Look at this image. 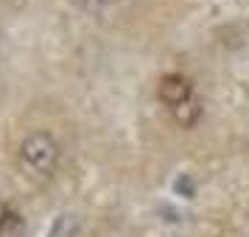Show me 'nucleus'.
Masks as SVG:
<instances>
[{"mask_svg":"<svg viewBox=\"0 0 249 237\" xmlns=\"http://www.w3.org/2000/svg\"><path fill=\"white\" fill-rule=\"evenodd\" d=\"M20 154H23L25 165L34 168L36 173H51L53 165H56L59 145L48 131H36V134L25 137V142L20 145Z\"/></svg>","mask_w":249,"mask_h":237,"instance_id":"f257e3e1","label":"nucleus"},{"mask_svg":"<svg viewBox=\"0 0 249 237\" xmlns=\"http://www.w3.org/2000/svg\"><path fill=\"white\" fill-rule=\"evenodd\" d=\"M157 98L165 103V106L177 109L179 103H185V101H191L193 98V84L185 79V76H179V73H168V76L160 79Z\"/></svg>","mask_w":249,"mask_h":237,"instance_id":"f03ea898","label":"nucleus"},{"mask_svg":"<svg viewBox=\"0 0 249 237\" xmlns=\"http://www.w3.org/2000/svg\"><path fill=\"white\" fill-rule=\"evenodd\" d=\"M171 112H174V120H177L179 126L191 128V126L199 120V114H202V106H199V101H196V98H191V101L179 103L177 109H171Z\"/></svg>","mask_w":249,"mask_h":237,"instance_id":"7ed1b4c3","label":"nucleus"},{"mask_svg":"<svg viewBox=\"0 0 249 237\" xmlns=\"http://www.w3.org/2000/svg\"><path fill=\"white\" fill-rule=\"evenodd\" d=\"M0 237H25V221L17 212H9L0 223Z\"/></svg>","mask_w":249,"mask_h":237,"instance_id":"20e7f679","label":"nucleus"},{"mask_svg":"<svg viewBox=\"0 0 249 237\" xmlns=\"http://www.w3.org/2000/svg\"><path fill=\"white\" fill-rule=\"evenodd\" d=\"M76 232V218L73 215H59L53 229H51V237H70Z\"/></svg>","mask_w":249,"mask_h":237,"instance_id":"39448f33","label":"nucleus"},{"mask_svg":"<svg viewBox=\"0 0 249 237\" xmlns=\"http://www.w3.org/2000/svg\"><path fill=\"white\" fill-rule=\"evenodd\" d=\"M174 190H177V192H182L185 198H191V195H193V181L188 179V176H182L179 181H174Z\"/></svg>","mask_w":249,"mask_h":237,"instance_id":"423d86ee","label":"nucleus"},{"mask_svg":"<svg viewBox=\"0 0 249 237\" xmlns=\"http://www.w3.org/2000/svg\"><path fill=\"white\" fill-rule=\"evenodd\" d=\"M9 212H12V209H9V204H6L3 198H0V223H3V218H6Z\"/></svg>","mask_w":249,"mask_h":237,"instance_id":"0eeeda50","label":"nucleus"},{"mask_svg":"<svg viewBox=\"0 0 249 237\" xmlns=\"http://www.w3.org/2000/svg\"><path fill=\"white\" fill-rule=\"evenodd\" d=\"M81 3H87V6H104L107 0H81Z\"/></svg>","mask_w":249,"mask_h":237,"instance_id":"6e6552de","label":"nucleus"}]
</instances>
